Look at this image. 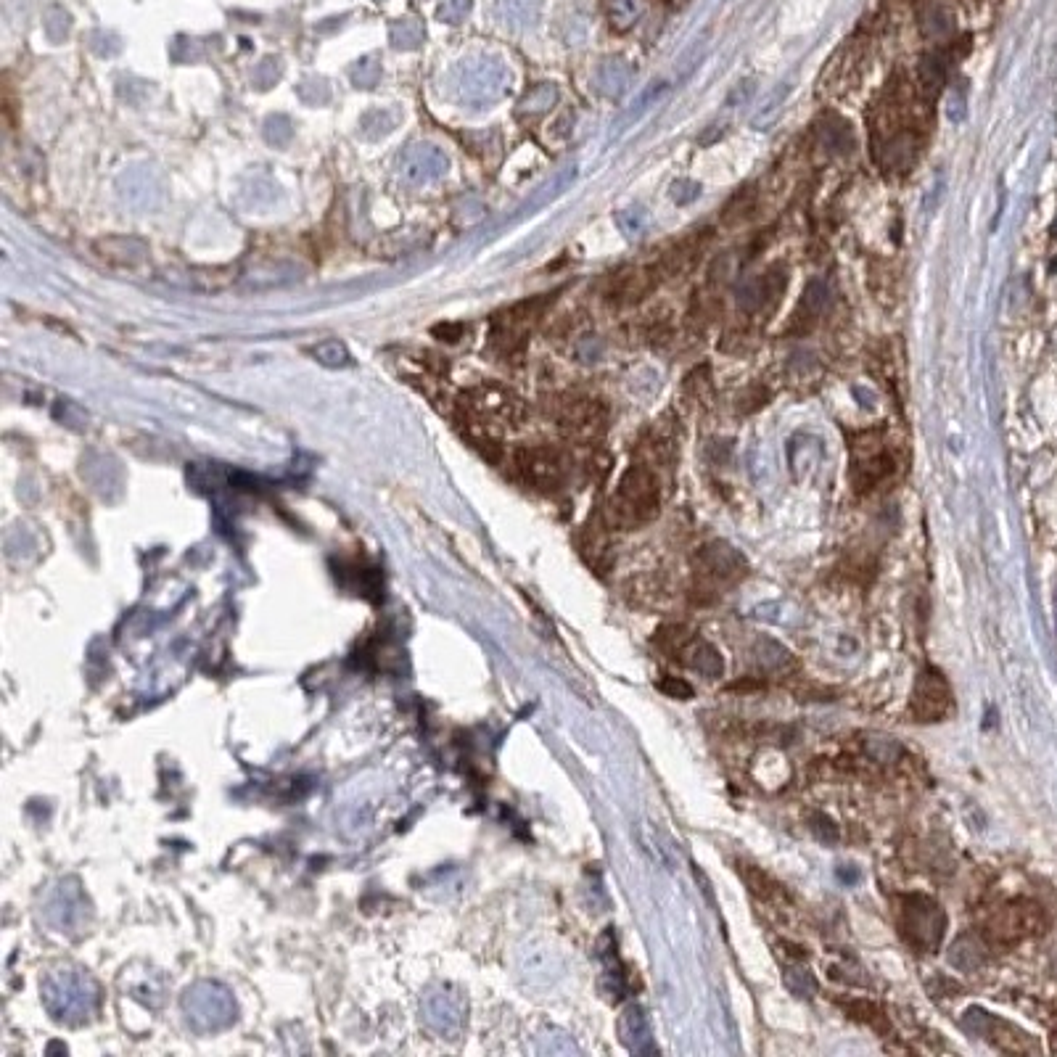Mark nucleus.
I'll return each instance as SVG.
<instances>
[{"mask_svg": "<svg viewBox=\"0 0 1057 1057\" xmlns=\"http://www.w3.org/2000/svg\"><path fill=\"white\" fill-rule=\"evenodd\" d=\"M896 928L910 949L920 954H931L941 947L947 933V912L941 910L936 899L925 894L896 896L894 902Z\"/></svg>", "mask_w": 1057, "mask_h": 1057, "instance_id": "3", "label": "nucleus"}, {"mask_svg": "<svg viewBox=\"0 0 1057 1057\" xmlns=\"http://www.w3.org/2000/svg\"><path fill=\"white\" fill-rule=\"evenodd\" d=\"M785 984H788V989H791L793 994H799V997H812V994H817V981H814L812 973L804 968L785 970Z\"/></svg>", "mask_w": 1057, "mask_h": 1057, "instance_id": "22", "label": "nucleus"}, {"mask_svg": "<svg viewBox=\"0 0 1057 1057\" xmlns=\"http://www.w3.org/2000/svg\"><path fill=\"white\" fill-rule=\"evenodd\" d=\"M1055 230H1057V228H1055Z\"/></svg>", "mask_w": 1057, "mask_h": 1057, "instance_id": "26", "label": "nucleus"}, {"mask_svg": "<svg viewBox=\"0 0 1057 1057\" xmlns=\"http://www.w3.org/2000/svg\"><path fill=\"white\" fill-rule=\"evenodd\" d=\"M947 74L949 61L941 51L925 53L923 59H920V64H917V80H920V85H923V90L928 96H933V93H939V90L944 88Z\"/></svg>", "mask_w": 1057, "mask_h": 1057, "instance_id": "13", "label": "nucleus"}, {"mask_svg": "<svg viewBox=\"0 0 1057 1057\" xmlns=\"http://www.w3.org/2000/svg\"><path fill=\"white\" fill-rule=\"evenodd\" d=\"M656 688L666 695V698H674V701H690L693 698V685L682 677H672V674H664L661 680L656 682Z\"/></svg>", "mask_w": 1057, "mask_h": 1057, "instance_id": "23", "label": "nucleus"}, {"mask_svg": "<svg viewBox=\"0 0 1057 1057\" xmlns=\"http://www.w3.org/2000/svg\"><path fill=\"white\" fill-rule=\"evenodd\" d=\"M516 468L521 479H526L532 487L553 489L563 481V458L550 447H534V450H521L516 455Z\"/></svg>", "mask_w": 1057, "mask_h": 1057, "instance_id": "6", "label": "nucleus"}, {"mask_svg": "<svg viewBox=\"0 0 1057 1057\" xmlns=\"http://www.w3.org/2000/svg\"><path fill=\"white\" fill-rule=\"evenodd\" d=\"M661 511V479L651 466L635 463L621 476L619 489L608 503V521L616 529H637L651 524Z\"/></svg>", "mask_w": 1057, "mask_h": 1057, "instance_id": "1", "label": "nucleus"}, {"mask_svg": "<svg viewBox=\"0 0 1057 1057\" xmlns=\"http://www.w3.org/2000/svg\"><path fill=\"white\" fill-rule=\"evenodd\" d=\"M756 209V188L748 185V188H740L738 193H732V199L727 201L725 209H722V222L727 228H735L740 222H746L748 217L754 215Z\"/></svg>", "mask_w": 1057, "mask_h": 1057, "instance_id": "18", "label": "nucleus"}, {"mask_svg": "<svg viewBox=\"0 0 1057 1057\" xmlns=\"http://www.w3.org/2000/svg\"><path fill=\"white\" fill-rule=\"evenodd\" d=\"M820 138L825 143L828 151L833 154H846L854 148V133H851L849 122H843L841 117H828L820 127Z\"/></svg>", "mask_w": 1057, "mask_h": 1057, "instance_id": "19", "label": "nucleus"}, {"mask_svg": "<svg viewBox=\"0 0 1057 1057\" xmlns=\"http://www.w3.org/2000/svg\"><path fill=\"white\" fill-rule=\"evenodd\" d=\"M785 283H788V275L780 265L767 270L764 275H756L751 281L740 283L738 291H735V299H738V307L746 312H762L775 307L783 296Z\"/></svg>", "mask_w": 1057, "mask_h": 1057, "instance_id": "7", "label": "nucleus"}, {"mask_svg": "<svg viewBox=\"0 0 1057 1057\" xmlns=\"http://www.w3.org/2000/svg\"><path fill=\"white\" fill-rule=\"evenodd\" d=\"M809 828L822 843H836L838 841V825L825 814H812L809 817Z\"/></svg>", "mask_w": 1057, "mask_h": 1057, "instance_id": "24", "label": "nucleus"}, {"mask_svg": "<svg viewBox=\"0 0 1057 1057\" xmlns=\"http://www.w3.org/2000/svg\"><path fill=\"white\" fill-rule=\"evenodd\" d=\"M315 357L326 365H344L347 363V349H344V344H339V341H326V344H320V347L315 349Z\"/></svg>", "mask_w": 1057, "mask_h": 1057, "instance_id": "25", "label": "nucleus"}, {"mask_svg": "<svg viewBox=\"0 0 1057 1057\" xmlns=\"http://www.w3.org/2000/svg\"><path fill=\"white\" fill-rule=\"evenodd\" d=\"M738 873H740V878H743V883H746L748 891H751L756 899H762V902H775L777 896H783V886H780L772 875L759 870L756 865H746V862H740Z\"/></svg>", "mask_w": 1057, "mask_h": 1057, "instance_id": "15", "label": "nucleus"}, {"mask_svg": "<svg viewBox=\"0 0 1057 1057\" xmlns=\"http://www.w3.org/2000/svg\"><path fill=\"white\" fill-rule=\"evenodd\" d=\"M561 423L579 439H590L603 423V407L595 400H571L561 410Z\"/></svg>", "mask_w": 1057, "mask_h": 1057, "instance_id": "12", "label": "nucleus"}, {"mask_svg": "<svg viewBox=\"0 0 1057 1057\" xmlns=\"http://www.w3.org/2000/svg\"><path fill=\"white\" fill-rule=\"evenodd\" d=\"M952 709L954 698L947 677H944L939 669H933V666L920 669V674L915 677V688H912L910 698L912 719L920 722V725L944 722V719L952 714Z\"/></svg>", "mask_w": 1057, "mask_h": 1057, "instance_id": "4", "label": "nucleus"}, {"mask_svg": "<svg viewBox=\"0 0 1057 1057\" xmlns=\"http://www.w3.org/2000/svg\"><path fill=\"white\" fill-rule=\"evenodd\" d=\"M658 278V267H637V270H627L621 273L619 278L611 286V299L619 307H632V304H640L645 296L656 289Z\"/></svg>", "mask_w": 1057, "mask_h": 1057, "instance_id": "10", "label": "nucleus"}, {"mask_svg": "<svg viewBox=\"0 0 1057 1057\" xmlns=\"http://www.w3.org/2000/svg\"><path fill=\"white\" fill-rule=\"evenodd\" d=\"M949 965L957 970H978L984 965V941L978 936H960L949 949Z\"/></svg>", "mask_w": 1057, "mask_h": 1057, "instance_id": "14", "label": "nucleus"}, {"mask_svg": "<svg viewBox=\"0 0 1057 1057\" xmlns=\"http://www.w3.org/2000/svg\"><path fill=\"white\" fill-rule=\"evenodd\" d=\"M954 30H957V22H954L949 8L931 3V6H925L923 11H920V32H923L925 37L944 40V37L954 35Z\"/></svg>", "mask_w": 1057, "mask_h": 1057, "instance_id": "16", "label": "nucleus"}, {"mask_svg": "<svg viewBox=\"0 0 1057 1057\" xmlns=\"http://www.w3.org/2000/svg\"><path fill=\"white\" fill-rule=\"evenodd\" d=\"M674 658L695 669V672L706 674V677H722V672H725V661H722L717 648L693 635L680 645V651L674 653Z\"/></svg>", "mask_w": 1057, "mask_h": 1057, "instance_id": "11", "label": "nucleus"}, {"mask_svg": "<svg viewBox=\"0 0 1057 1057\" xmlns=\"http://www.w3.org/2000/svg\"><path fill=\"white\" fill-rule=\"evenodd\" d=\"M621 1034H624V1042H627V1047H632V1050H651V1031H648L645 1013L640 1007H629L627 1013H624V1018H621Z\"/></svg>", "mask_w": 1057, "mask_h": 1057, "instance_id": "17", "label": "nucleus"}, {"mask_svg": "<svg viewBox=\"0 0 1057 1057\" xmlns=\"http://www.w3.org/2000/svg\"><path fill=\"white\" fill-rule=\"evenodd\" d=\"M896 474V460L894 455L883 447H867L862 450L857 444V455H854V463H851V487L857 489L859 495H870L875 489H880L883 484L894 479Z\"/></svg>", "mask_w": 1057, "mask_h": 1057, "instance_id": "5", "label": "nucleus"}, {"mask_svg": "<svg viewBox=\"0 0 1057 1057\" xmlns=\"http://www.w3.org/2000/svg\"><path fill=\"white\" fill-rule=\"evenodd\" d=\"M754 658L756 664L762 666V672H783L785 666L791 664V651H785L783 645L769 640V637H762L754 645Z\"/></svg>", "mask_w": 1057, "mask_h": 1057, "instance_id": "20", "label": "nucleus"}, {"mask_svg": "<svg viewBox=\"0 0 1057 1057\" xmlns=\"http://www.w3.org/2000/svg\"><path fill=\"white\" fill-rule=\"evenodd\" d=\"M841 1007L849 1013V1018L854 1021L865 1023V1026H873L880 1034H888V1018L883 1015L878 1005L867 1002V999H851V1002H841Z\"/></svg>", "mask_w": 1057, "mask_h": 1057, "instance_id": "21", "label": "nucleus"}, {"mask_svg": "<svg viewBox=\"0 0 1057 1057\" xmlns=\"http://www.w3.org/2000/svg\"><path fill=\"white\" fill-rule=\"evenodd\" d=\"M828 299H830L828 283L820 281V278H814V281L806 283L804 294H801L791 320L785 323V331H791V333L809 331V328H812L814 323L822 318V312H825V307H828Z\"/></svg>", "mask_w": 1057, "mask_h": 1057, "instance_id": "9", "label": "nucleus"}, {"mask_svg": "<svg viewBox=\"0 0 1057 1057\" xmlns=\"http://www.w3.org/2000/svg\"><path fill=\"white\" fill-rule=\"evenodd\" d=\"M748 577V561L725 540L703 545L693 558V595L698 603H714Z\"/></svg>", "mask_w": 1057, "mask_h": 1057, "instance_id": "2", "label": "nucleus"}, {"mask_svg": "<svg viewBox=\"0 0 1057 1057\" xmlns=\"http://www.w3.org/2000/svg\"><path fill=\"white\" fill-rule=\"evenodd\" d=\"M1036 925V910L1034 907H1026V904H1007L1002 910H997L994 915L986 920L984 925V939L989 941H1018L1023 939L1031 928Z\"/></svg>", "mask_w": 1057, "mask_h": 1057, "instance_id": "8", "label": "nucleus"}]
</instances>
